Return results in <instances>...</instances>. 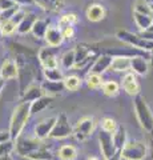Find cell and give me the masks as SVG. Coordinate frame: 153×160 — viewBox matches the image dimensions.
<instances>
[{
    "instance_id": "obj_1",
    "label": "cell",
    "mask_w": 153,
    "mask_h": 160,
    "mask_svg": "<svg viewBox=\"0 0 153 160\" xmlns=\"http://www.w3.org/2000/svg\"><path fill=\"white\" fill-rule=\"evenodd\" d=\"M29 116H31V103L20 102L15 107L13 113L11 116V123H9V129H8L13 142L22 135Z\"/></svg>"
},
{
    "instance_id": "obj_2",
    "label": "cell",
    "mask_w": 153,
    "mask_h": 160,
    "mask_svg": "<svg viewBox=\"0 0 153 160\" xmlns=\"http://www.w3.org/2000/svg\"><path fill=\"white\" fill-rule=\"evenodd\" d=\"M133 109H135V115L137 118V122L140 123L141 128L146 132H152L153 131V113L142 95L135 96V99H133Z\"/></svg>"
},
{
    "instance_id": "obj_3",
    "label": "cell",
    "mask_w": 153,
    "mask_h": 160,
    "mask_svg": "<svg viewBox=\"0 0 153 160\" xmlns=\"http://www.w3.org/2000/svg\"><path fill=\"white\" fill-rule=\"evenodd\" d=\"M116 38L118 40H121L122 43L128 44V46L141 49V51H144V52L149 53L153 51V42L142 39L139 33H133V32L127 31V29H118L116 32Z\"/></svg>"
},
{
    "instance_id": "obj_4",
    "label": "cell",
    "mask_w": 153,
    "mask_h": 160,
    "mask_svg": "<svg viewBox=\"0 0 153 160\" xmlns=\"http://www.w3.org/2000/svg\"><path fill=\"white\" fill-rule=\"evenodd\" d=\"M96 120L93 116H83L77 120L76 126L73 127V138L77 142H85L91 138V135L95 131Z\"/></svg>"
},
{
    "instance_id": "obj_5",
    "label": "cell",
    "mask_w": 153,
    "mask_h": 160,
    "mask_svg": "<svg viewBox=\"0 0 153 160\" xmlns=\"http://www.w3.org/2000/svg\"><path fill=\"white\" fill-rule=\"evenodd\" d=\"M43 146H45L43 140H39L35 136H23V135H20L15 140V149L22 158H27L29 153L41 148Z\"/></svg>"
},
{
    "instance_id": "obj_6",
    "label": "cell",
    "mask_w": 153,
    "mask_h": 160,
    "mask_svg": "<svg viewBox=\"0 0 153 160\" xmlns=\"http://www.w3.org/2000/svg\"><path fill=\"white\" fill-rule=\"evenodd\" d=\"M146 144L140 140H128L121 151V156L125 160H144L146 158Z\"/></svg>"
},
{
    "instance_id": "obj_7",
    "label": "cell",
    "mask_w": 153,
    "mask_h": 160,
    "mask_svg": "<svg viewBox=\"0 0 153 160\" xmlns=\"http://www.w3.org/2000/svg\"><path fill=\"white\" fill-rule=\"evenodd\" d=\"M73 132V128L71 127L69 120L65 113H60L57 115L55 127H53L52 132L49 133V138L51 139H65L68 136H71Z\"/></svg>"
},
{
    "instance_id": "obj_8",
    "label": "cell",
    "mask_w": 153,
    "mask_h": 160,
    "mask_svg": "<svg viewBox=\"0 0 153 160\" xmlns=\"http://www.w3.org/2000/svg\"><path fill=\"white\" fill-rule=\"evenodd\" d=\"M98 143H100L101 155H103V158H104V160H108L117 152L116 146H115V143H113V133L105 132V131H103V129H100V132H98Z\"/></svg>"
},
{
    "instance_id": "obj_9",
    "label": "cell",
    "mask_w": 153,
    "mask_h": 160,
    "mask_svg": "<svg viewBox=\"0 0 153 160\" xmlns=\"http://www.w3.org/2000/svg\"><path fill=\"white\" fill-rule=\"evenodd\" d=\"M93 58H95V52H93V48H91V46H88V44H77L75 48V59H76L75 69L84 68Z\"/></svg>"
},
{
    "instance_id": "obj_10",
    "label": "cell",
    "mask_w": 153,
    "mask_h": 160,
    "mask_svg": "<svg viewBox=\"0 0 153 160\" xmlns=\"http://www.w3.org/2000/svg\"><path fill=\"white\" fill-rule=\"evenodd\" d=\"M56 119L57 116H49L40 120L33 128V136L37 138L39 140H44L45 138H49V133L52 132L53 127H55Z\"/></svg>"
},
{
    "instance_id": "obj_11",
    "label": "cell",
    "mask_w": 153,
    "mask_h": 160,
    "mask_svg": "<svg viewBox=\"0 0 153 160\" xmlns=\"http://www.w3.org/2000/svg\"><path fill=\"white\" fill-rule=\"evenodd\" d=\"M17 76H19V67L16 60L11 58L6 59L3 62L2 67H0V79H3L6 82V80L17 79Z\"/></svg>"
},
{
    "instance_id": "obj_12",
    "label": "cell",
    "mask_w": 153,
    "mask_h": 160,
    "mask_svg": "<svg viewBox=\"0 0 153 160\" xmlns=\"http://www.w3.org/2000/svg\"><path fill=\"white\" fill-rule=\"evenodd\" d=\"M37 60L40 63V66L44 68H56L59 67V62L55 56V53L51 48H41L37 53Z\"/></svg>"
},
{
    "instance_id": "obj_13",
    "label": "cell",
    "mask_w": 153,
    "mask_h": 160,
    "mask_svg": "<svg viewBox=\"0 0 153 160\" xmlns=\"http://www.w3.org/2000/svg\"><path fill=\"white\" fill-rule=\"evenodd\" d=\"M121 86L124 88V91L128 95H131V96H137V95H140V84L137 82L136 75L133 72H127L124 75Z\"/></svg>"
},
{
    "instance_id": "obj_14",
    "label": "cell",
    "mask_w": 153,
    "mask_h": 160,
    "mask_svg": "<svg viewBox=\"0 0 153 160\" xmlns=\"http://www.w3.org/2000/svg\"><path fill=\"white\" fill-rule=\"evenodd\" d=\"M112 56L108 53H103L98 55V56L95 58V62L91 66V73H97V75H103L107 69L111 68L112 64Z\"/></svg>"
},
{
    "instance_id": "obj_15",
    "label": "cell",
    "mask_w": 153,
    "mask_h": 160,
    "mask_svg": "<svg viewBox=\"0 0 153 160\" xmlns=\"http://www.w3.org/2000/svg\"><path fill=\"white\" fill-rule=\"evenodd\" d=\"M151 68L149 60L144 56H135L131 58V69L135 75H140V76H146Z\"/></svg>"
},
{
    "instance_id": "obj_16",
    "label": "cell",
    "mask_w": 153,
    "mask_h": 160,
    "mask_svg": "<svg viewBox=\"0 0 153 160\" xmlns=\"http://www.w3.org/2000/svg\"><path fill=\"white\" fill-rule=\"evenodd\" d=\"M44 40H45V43L48 44L49 48H56L59 46H61L63 42H64V36H63L61 29L59 27L49 26L45 36H44Z\"/></svg>"
},
{
    "instance_id": "obj_17",
    "label": "cell",
    "mask_w": 153,
    "mask_h": 160,
    "mask_svg": "<svg viewBox=\"0 0 153 160\" xmlns=\"http://www.w3.org/2000/svg\"><path fill=\"white\" fill-rule=\"evenodd\" d=\"M85 15L89 22H93V23L101 22L105 18V8L98 3H93V4H89V7L87 8Z\"/></svg>"
},
{
    "instance_id": "obj_18",
    "label": "cell",
    "mask_w": 153,
    "mask_h": 160,
    "mask_svg": "<svg viewBox=\"0 0 153 160\" xmlns=\"http://www.w3.org/2000/svg\"><path fill=\"white\" fill-rule=\"evenodd\" d=\"M41 96H44V92H43V89H41V86H39V84L33 83L32 86H29L26 89V92L22 95V100H20V102L22 103H32V102H35V100L40 99Z\"/></svg>"
},
{
    "instance_id": "obj_19",
    "label": "cell",
    "mask_w": 153,
    "mask_h": 160,
    "mask_svg": "<svg viewBox=\"0 0 153 160\" xmlns=\"http://www.w3.org/2000/svg\"><path fill=\"white\" fill-rule=\"evenodd\" d=\"M111 71L115 72H128L131 69V58L127 56H112Z\"/></svg>"
},
{
    "instance_id": "obj_20",
    "label": "cell",
    "mask_w": 153,
    "mask_h": 160,
    "mask_svg": "<svg viewBox=\"0 0 153 160\" xmlns=\"http://www.w3.org/2000/svg\"><path fill=\"white\" fill-rule=\"evenodd\" d=\"M40 86H41V89H43L44 95H48V96L59 95V93H61L64 89H65L63 82H48V80H44Z\"/></svg>"
},
{
    "instance_id": "obj_21",
    "label": "cell",
    "mask_w": 153,
    "mask_h": 160,
    "mask_svg": "<svg viewBox=\"0 0 153 160\" xmlns=\"http://www.w3.org/2000/svg\"><path fill=\"white\" fill-rule=\"evenodd\" d=\"M36 20H37V16L35 13H26L24 19L20 22V24L17 26L16 32L19 35H27V33H29L32 31L33 24L36 23Z\"/></svg>"
},
{
    "instance_id": "obj_22",
    "label": "cell",
    "mask_w": 153,
    "mask_h": 160,
    "mask_svg": "<svg viewBox=\"0 0 153 160\" xmlns=\"http://www.w3.org/2000/svg\"><path fill=\"white\" fill-rule=\"evenodd\" d=\"M33 3L49 12H59L64 7L61 0H33Z\"/></svg>"
},
{
    "instance_id": "obj_23",
    "label": "cell",
    "mask_w": 153,
    "mask_h": 160,
    "mask_svg": "<svg viewBox=\"0 0 153 160\" xmlns=\"http://www.w3.org/2000/svg\"><path fill=\"white\" fill-rule=\"evenodd\" d=\"M57 156L60 160H76L77 159V148L72 144H64L59 148Z\"/></svg>"
},
{
    "instance_id": "obj_24",
    "label": "cell",
    "mask_w": 153,
    "mask_h": 160,
    "mask_svg": "<svg viewBox=\"0 0 153 160\" xmlns=\"http://www.w3.org/2000/svg\"><path fill=\"white\" fill-rule=\"evenodd\" d=\"M48 28H49V20H47V19H37L36 23L33 24V28H32L31 33L36 39H44V36H45V33L48 31Z\"/></svg>"
},
{
    "instance_id": "obj_25",
    "label": "cell",
    "mask_w": 153,
    "mask_h": 160,
    "mask_svg": "<svg viewBox=\"0 0 153 160\" xmlns=\"http://www.w3.org/2000/svg\"><path fill=\"white\" fill-rule=\"evenodd\" d=\"M133 20H135L136 26L140 28V31H145V29H148L153 24V16L152 15L133 12Z\"/></svg>"
},
{
    "instance_id": "obj_26",
    "label": "cell",
    "mask_w": 153,
    "mask_h": 160,
    "mask_svg": "<svg viewBox=\"0 0 153 160\" xmlns=\"http://www.w3.org/2000/svg\"><path fill=\"white\" fill-rule=\"evenodd\" d=\"M127 142H128L127 129L122 126H118L117 129L115 131V133H113V143H115L117 151H122V148L125 147Z\"/></svg>"
},
{
    "instance_id": "obj_27",
    "label": "cell",
    "mask_w": 153,
    "mask_h": 160,
    "mask_svg": "<svg viewBox=\"0 0 153 160\" xmlns=\"http://www.w3.org/2000/svg\"><path fill=\"white\" fill-rule=\"evenodd\" d=\"M52 96H48V95H44L40 99L35 100V102L31 103V115H35V113H39L41 112L43 109H45L49 104L52 103Z\"/></svg>"
},
{
    "instance_id": "obj_28",
    "label": "cell",
    "mask_w": 153,
    "mask_h": 160,
    "mask_svg": "<svg viewBox=\"0 0 153 160\" xmlns=\"http://www.w3.org/2000/svg\"><path fill=\"white\" fill-rule=\"evenodd\" d=\"M28 160H52L53 159V153L47 146H43L41 148L33 151L32 153H29L26 158Z\"/></svg>"
},
{
    "instance_id": "obj_29",
    "label": "cell",
    "mask_w": 153,
    "mask_h": 160,
    "mask_svg": "<svg viewBox=\"0 0 153 160\" xmlns=\"http://www.w3.org/2000/svg\"><path fill=\"white\" fill-rule=\"evenodd\" d=\"M43 76L45 78L48 82H63L64 75L63 71L59 67L56 68H44L43 69Z\"/></svg>"
},
{
    "instance_id": "obj_30",
    "label": "cell",
    "mask_w": 153,
    "mask_h": 160,
    "mask_svg": "<svg viewBox=\"0 0 153 160\" xmlns=\"http://www.w3.org/2000/svg\"><path fill=\"white\" fill-rule=\"evenodd\" d=\"M60 64L64 69H72L75 68L76 59H75V49H68L61 55Z\"/></svg>"
},
{
    "instance_id": "obj_31",
    "label": "cell",
    "mask_w": 153,
    "mask_h": 160,
    "mask_svg": "<svg viewBox=\"0 0 153 160\" xmlns=\"http://www.w3.org/2000/svg\"><path fill=\"white\" fill-rule=\"evenodd\" d=\"M63 83H64V87H65L67 91H71V92H75L81 87V79L76 76V75L64 76Z\"/></svg>"
},
{
    "instance_id": "obj_32",
    "label": "cell",
    "mask_w": 153,
    "mask_h": 160,
    "mask_svg": "<svg viewBox=\"0 0 153 160\" xmlns=\"http://www.w3.org/2000/svg\"><path fill=\"white\" fill-rule=\"evenodd\" d=\"M101 91L105 96L115 98L120 93V86H118L117 82L109 80V82H104V84H103V87H101Z\"/></svg>"
},
{
    "instance_id": "obj_33",
    "label": "cell",
    "mask_w": 153,
    "mask_h": 160,
    "mask_svg": "<svg viewBox=\"0 0 153 160\" xmlns=\"http://www.w3.org/2000/svg\"><path fill=\"white\" fill-rule=\"evenodd\" d=\"M87 86L88 88L91 89H98L103 87V84H104V80H103V75H97V73H88L87 75Z\"/></svg>"
},
{
    "instance_id": "obj_34",
    "label": "cell",
    "mask_w": 153,
    "mask_h": 160,
    "mask_svg": "<svg viewBox=\"0 0 153 160\" xmlns=\"http://www.w3.org/2000/svg\"><path fill=\"white\" fill-rule=\"evenodd\" d=\"M79 22V18L76 13H64L59 19V28L67 27V26H75V24Z\"/></svg>"
},
{
    "instance_id": "obj_35",
    "label": "cell",
    "mask_w": 153,
    "mask_h": 160,
    "mask_svg": "<svg viewBox=\"0 0 153 160\" xmlns=\"http://www.w3.org/2000/svg\"><path fill=\"white\" fill-rule=\"evenodd\" d=\"M17 29V24H15L12 20H7V22H2L0 23V31H2L3 36H11L16 32Z\"/></svg>"
},
{
    "instance_id": "obj_36",
    "label": "cell",
    "mask_w": 153,
    "mask_h": 160,
    "mask_svg": "<svg viewBox=\"0 0 153 160\" xmlns=\"http://www.w3.org/2000/svg\"><path fill=\"white\" fill-rule=\"evenodd\" d=\"M118 124L116 123V120L113 118H103L101 119V129L105 132H109V133H115V131L117 129Z\"/></svg>"
},
{
    "instance_id": "obj_37",
    "label": "cell",
    "mask_w": 153,
    "mask_h": 160,
    "mask_svg": "<svg viewBox=\"0 0 153 160\" xmlns=\"http://www.w3.org/2000/svg\"><path fill=\"white\" fill-rule=\"evenodd\" d=\"M133 12L139 13H145V15H152V9L149 7L146 0H136L133 4Z\"/></svg>"
},
{
    "instance_id": "obj_38",
    "label": "cell",
    "mask_w": 153,
    "mask_h": 160,
    "mask_svg": "<svg viewBox=\"0 0 153 160\" xmlns=\"http://www.w3.org/2000/svg\"><path fill=\"white\" fill-rule=\"evenodd\" d=\"M13 149H15V142L13 140H8V142L2 143L0 144V159L9 156Z\"/></svg>"
},
{
    "instance_id": "obj_39",
    "label": "cell",
    "mask_w": 153,
    "mask_h": 160,
    "mask_svg": "<svg viewBox=\"0 0 153 160\" xmlns=\"http://www.w3.org/2000/svg\"><path fill=\"white\" fill-rule=\"evenodd\" d=\"M20 11V6H16L11 9H7V11L0 12V23L2 22H7V20H12V18Z\"/></svg>"
},
{
    "instance_id": "obj_40",
    "label": "cell",
    "mask_w": 153,
    "mask_h": 160,
    "mask_svg": "<svg viewBox=\"0 0 153 160\" xmlns=\"http://www.w3.org/2000/svg\"><path fill=\"white\" fill-rule=\"evenodd\" d=\"M61 32H63V36H64V40H71L73 39V36H75V27L73 26H67V27H63L60 28Z\"/></svg>"
},
{
    "instance_id": "obj_41",
    "label": "cell",
    "mask_w": 153,
    "mask_h": 160,
    "mask_svg": "<svg viewBox=\"0 0 153 160\" xmlns=\"http://www.w3.org/2000/svg\"><path fill=\"white\" fill-rule=\"evenodd\" d=\"M16 6H19V4L12 2V0H0V12L7 11V9H11V8L16 7Z\"/></svg>"
},
{
    "instance_id": "obj_42",
    "label": "cell",
    "mask_w": 153,
    "mask_h": 160,
    "mask_svg": "<svg viewBox=\"0 0 153 160\" xmlns=\"http://www.w3.org/2000/svg\"><path fill=\"white\" fill-rule=\"evenodd\" d=\"M139 35H140L142 39L149 40V42H153V24L148 29H145V31H140Z\"/></svg>"
},
{
    "instance_id": "obj_43",
    "label": "cell",
    "mask_w": 153,
    "mask_h": 160,
    "mask_svg": "<svg viewBox=\"0 0 153 160\" xmlns=\"http://www.w3.org/2000/svg\"><path fill=\"white\" fill-rule=\"evenodd\" d=\"M11 139V135H9V131H0V144L4 142H8Z\"/></svg>"
},
{
    "instance_id": "obj_44",
    "label": "cell",
    "mask_w": 153,
    "mask_h": 160,
    "mask_svg": "<svg viewBox=\"0 0 153 160\" xmlns=\"http://www.w3.org/2000/svg\"><path fill=\"white\" fill-rule=\"evenodd\" d=\"M12 2H15L16 4H19V6H31V4H35L33 3V0H12Z\"/></svg>"
},
{
    "instance_id": "obj_45",
    "label": "cell",
    "mask_w": 153,
    "mask_h": 160,
    "mask_svg": "<svg viewBox=\"0 0 153 160\" xmlns=\"http://www.w3.org/2000/svg\"><path fill=\"white\" fill-rule=\"evenodd\" d=\"M121 159H122V156H121V151H117L112 158H109L108 160H121Z\"/></svg>"
},
{
    "instance_id": "obj_46",
    "label": "cell",
    "mask_w": 153,
    "mask_h": 160,
    "mask_svg": "<svg viewBox=\"0 0 153 160\" xmlns=\"http://www.w3.org/2000/svg\"><path fill=\"white\" fill-rule=\"evenodd\" d=\"M4 84H6V82H4L3 79H0V92H2V89L4 88Z\"/></svg>"
},
{
    "instance_id": "obj_47",
    "label": "cell",
    "mask_w": 153,
    "mask_h": 160,
    "mask_svg": "<svg viewBox=\"0 0 153 160\" xmlns=\"http://www.w3.org/2000/svg\"><path fill=\"white\" fill-rule=\"evenodd\" d=\"M148 4H149V7H151L152 12H153V0H148Z\"/></svg>"
},
{
    "instance_id": "obj_48",
    "label": "cell",
    "mask_w": 153,
    "mask_h": 160,
    "mask_svg": "<svg viewBox=\"0 0 153 160\" xmlns=\"http://www.w3.org/2000/svg\"><path fill=\"white\" fill-rule=\"evenodd\" d=\"M87 160H98V158H95V156H91V158H88Z\"/></svg>"
},
{
    "instance_id": "obj_49",
    "label": "cell",
    "mask_w": 153,
    "mask_h": 160,
    "mask_svg": "<svg viewBox=\"0 0 153 160\" xmlns=\"http://www.w3.org/2000/svg\"><path fill=\"white\" fill-rule=\"evenodd\" d=\"M149 63H151V66L153 67V55H152V56H151V60H149Z\"/></svg>"
},
{
    "instance_id": "obj_50",
    "label": "cell",
    "mask_w": 153,
    "mask_h": 160,
    "mask_svg": "<svg viewBox=\"0 0 153 160\" xmlns=\"http://www.w3.org/2000/svg\"><path fill=\"white\" fill-rule=\"evenodd\" d=\"M4 160H13V159L11 158V155H9V156H7V158H4Z\"/></svg>"
},
{
    "instance_id": "obj_51",
    "label": "cell",
    "mask_w": 153,
    "mask_h": 160,
    "mask_svg": "<svg viewBox=\"0 0 153 160\" xmlns=\"http://www.w3.org/2000/svg\"><path fill=\"white\" fill-rule=\"evenodd\" d=\"M3 38V35H2V31H0V39H2Z\"/></svg>"
},
{
    "instance_id": "obj_52",
    "label": "cell",
    "mask_w": 153,
    "mask_h": 160,
    "mask_svg": "<svg viewBox=\"0 0 153 160\" xmlns=\"http://www.w3.org/2000/svg\"><path fill=\"white\" fill-rule=\"evenodd\" d=\"M0 160H4V158H2V159H0Z\"/></svg>"
}]
</instances>
